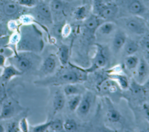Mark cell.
<instances>
[{
  "mask_svg": "<svg viewBox=\"0 0 149 132\" xmlns=\"http://www.w3.org/2000/svg\"><path fill=\"white\" fill-rule=\"evenodd\" d=\"M65 98L63 95L59 92H56L53 99V107L55 113L61 110L64 106Z\"/></svg>",
  "mask_w": 149,
  "mask_h": 132,
  "instance_id": "obj_14",
  "label": "cell"
},
{
  "mask_svg": "<svg viewBox=\"0 0 149 132\" xmlns=\"http://www.w3.org/2000/svg\"><path fill=\"white\" fill-rule=\"evenodd\" d=\"M20 21L24 24H30L32 22V18L29 15H23L20 18Z\"/></svg>",
  "mask_w": 149,
  "mask_h": 132,
  "instance_id": "obj_35",
  "label": "cell"
},
{
  "mask_svg": "<svg viewBox=\"0 0 149 132\" xmlns=\"http://www.w3.org/2000/svg\"><path fill=\"white\" fill-rule=\"evenodd\" d=\"M36 11L37 15L43 20L47 22H52V13L49 5L45 3L41 2L36 5Z\"/></svg>",
  "mask_w": 149,
  "mask_h": 132,
  "instance_id": "obj_6",
  "label": "cell"
},
{
  "mask_svg": "<svg viewBox=\"0 0 149 132\" xmlns=\"http://www.w3.org/2000/svg\"><path fill=\"white\" fill-rule=\"evenodd\" d=\"M19 5L26 7H33L37 4V0H17Z\"/></svg>",
  "mask_w": 149,
  "mask_h": 132,
  "instance_id": "obj_29",
  "label": "cell"
},
{
  "mask_svg": "<svg viewBox=\"0 0 149 132\" xmlns=\"http://www.w3.org/2000/svg\"><path fill=\"white\" fill-rule=\"evenodd\" d=\"M53 131H60L63 130V122L60 119H55V120H52L51 125L49 127Z\"/></svg>",
  "mask_w": 149,
  "mask_h": 132,
  "instance_id": "obj_27",
  "label": "cell"
},
{
  "mask_svg": "<svg viewBox=\"0 0 149 132\" xmlns=\"http://www.w3.org/2000/svg\"><path fill=\"white\" fill-rule=\"evenodd\" d=\"M86 16V9L84 6H81L77 8L75 12V17L78 20H82Z\"/></svg>",
  "mask_w": 149,
  "mask_h": 132,
  "instance_id": "obj_30",
  "label": "cell"
},
{
  "mask_svg": "<svg viewBox=\"0 0 149 132\" xmlns=\"http://www.w3.org/2000/svg\"><path fill=\"white\" fill-rule=\"evenodd\" d=\"M7 35V30L5 25L0 23V38Z\"/></svg>",
  "mask_w": 149,
  "mask_h": 132,
  "instance_id": "obj_36",
  "label": "cell"
},
{
  "mask_svg": "<svg viewBox=\"0 0 149 132\" xmlns=\"http://www.w3.org/2000/svg\"><path fill=\"white\" fill-rule=\"evenodd\" d=\"M20 36L17 33L13 34L9 38V43L12 45H16L20 40Z\"/></svg>",
  "mask_w": 149,
  "mask_h": 132,
  "instance_id": "obj_32",
  "label": "cell"
},
{
  "mask_svg": "<svg viewBox=\"0 0 149 132\" xmlns=\"http://www.w3.org/2000/svg\"><path fill=\"white\" fill-rule=\"evenodd\" d=\"M20 130L19 127V124L15 122H12L9 123L8 126L7 131L9 132H16Z\"/></svg>",
  "mask_w": 149,
  "mask_h": 132,
  "instance_id": "obj_33",
  "label": "cell"
},
{
  "mask_svg": "<svg viewBox=\"0 0 149 132\" xmlns=\"http://www.w3.org/2000/svg\"><path fill=\"white\" fill-rule=\"evenodd\" d=\"M128 10L133 15H139L144 11V7L139 0H131L128 5Z\"/></svg>",
  "mask_w": 149,
  "mask_h": 132,
  "instance_id": "obj_12",
  "label": "cell"
},
{
  "mask_svg": "<svg viewBox=\"0 0 149 132\" xmlns=\"http://www.w3.org/2000/svg\"><path fill=\"white\" fill-rule=\"evenodd\" d=\"M19 127L20 130L22 131L27 132L29 131V124L26 117H23L20 120L19 123Z\"/></svg>",
  "mask_w": 149,
  "mask_h": 132,
  "instance_id": "obj_31",
  "label": "cell"
},
{
  "mask_svg": "<svg viewBox=\"0 0 149 132\" xmlns=\"http://www.w3.org/2000/svg\"><path fill=\"white\" fill-rule=\"evenodd\" d=\"M148 36L147 37H145L141 41V44H142V46L144 48V49H146L147 51L148 50V46H149V44H148Z\"/></svg>",
  "mask_w": 149,
  "mask_h": 132,
  "instance_id": "obj_37",
  "label": "cell"
},
{
  "mask_svg": "<svg viewBox=\"0 0 149 132\" xmlns=\"http://www.w3.org/2000/svg\"><path fill=\"white\" fill-rule=\"evenodd\" d=\"M120 114L114 108H110L107 113L108 120L112 123H116L120 120Z\"/></svg>",
  "mask_w": 149,
  "mask_h": 132,
  "instance_id": "obj_21",
  "label": "cell"
},
{
  "mask_svg": "<svg viewBox=\"0 0 149 132\" xmlns=\"http://www.w3.org/2000/svg\"><path fill=\"white\" fill-rule=\"evenodd\" d=\"M3 131H5V128L3 126V125L0 123V132H3Z\"/></svg>",
  "mask_w": 149,
  "mask_h": 132,
  "instance_id": "obj_40",
  "label": "cell"
},
{
  "mask_svg": "<svg viewBox=\"0 0 149 132\" xmlns=\"http://www.w3.org/2000/svg\"><path fill=\"white\" fill-rule=\"evenodd\" d=\"M63 129L68 131H73L77 130V124L73 119H68L63 123Z\"/></svg>",
  "mask_w": 149,
  "mask_h": 132,
  "instance_id": "obj_26",
  "label": "cell"
},
{
  "mask_svg": "<svg viewBox=\"0 0 149 132\" xmlns=\"http://www.w3.org/2000/svg\"><path fill=\"white\" fill-rule=\"evenodd\" d=\"M118 11V6L114 4H101L98 5L97 13L100 17L104 19H109L114 17Z\"/></svg>",
  "mask_w": 149,
  "mask_h": 132,
  "instance_id": "obj_2",
  "label": "cell"
},
{
  "mask_svg": "<svg viewBox=\"0 0 149 132\" xmlns=\"http://www.w3.org/2000/svg\"><path fill=\"white\" fill-rule=\"evenodd\" d=\"M70 33V26L68 25H65L62 27L61 29V34L63 37H67L69 35Z\"/></svg>",
  "mask_w": 149,
  "mask_h": 132,
  "instance_id": "obj_34",
  "label": "cell"
},
{
  "mask_svg": "<svg viewBox=\"0 0 149 132\" xmlns=\"http://www.w3.org/2000/svg\"><path fill=\"white\" fill-rule=\"evenodd\" d=\"M125 65L129 70L135 68L139 63V59L135 55H128L125 60Z\"/></svg>",
  "mask_w": 149,
  "mask_h": 132,
  "instance_id": "obj_23",
  "label": "cell"
},
{
  "mask_svg": "<svg viewBox=\"0 0 149 132\" xmlns=\"http://www.w3.org/2000/svg\"><path fill=\"white\" fill-rule=\"evenodd\" d=\"M125 51L126 54L128 55H132L134 53H136L138 48L139 45L137 42L134 40H129L126 41L125 44Z\"/></svg>",
  "mask_w": 149,
  "mask_h": 132,
  "instance_id": "obj_19",
  "label": "cell"
},
{
  "mask_svg": "<svg viewBox=\"0 0 149 132\" xmlns=\"http://www.w3.org/2000/svg\"><path fill=\"white\" fill-rule=\"evenodd\" d=\"M3 91L0 88V100L2 98V96H3Z\"/></svg>",
  "mask_w": 149,
  "mask_h": 132,
  "instance_id": "obj_41",
  "label": "cell"
},
{
  "mask_svg": "<svg viewBox=\"0 0 149 132\" xmlns=\"http://www.w3.org/2000/svg\"><path fill=\"white\" fill-rule=\"evenodd\" d=\"M12 63L17 69L22 72L29 70L31 67V61L26 57L16 55L12 59Z\"/></svg>",
  "mask_w": 149,
  "mask_h": 132,
  "instance_id": "obj_3",
  "label": "cell"
},
{
  "mask_svg": "<svg viewBox=\"0 0 149 132\" xmlns=\"http://www.w3.org/2000/svg\"><path fill=\"white\" fill-rule=\"evenodd\" d=\"M23 73V72L19 71L13 65H9L3 67V70L1 76L3 81L7 82L13 77L21 75Z\"/></svg>",
  "mask_w": 149,
  "mask_h": 132,
  "instance_id": "obj_5",
  "label": "cell"
},
{
  "mask_svg": "<svg viewBox=\"0 0 149 132\" xmlns=\"http://www.w3.org/2000/svg\"><path fill=\"white\" fill-rule=\"evenodd\" d=\"M56 62L55 59L51 56L48 57L44 61L43 64L44 71L45 73L52 72L55 68Z\"/></svg>",
  "mask_w": 149,
  "mask_h": 132,
  "instance_id": "obj_20",
  "label": "cell"
},
{
  "mask_svg": "<svg viewBox=\"0 0 149 132\" xmlns=\"http://www.w3.org/2000/svg\"><path fill=\"white\" fill-rule=\"evenodd\" d=\"M15 113V107L10 102L3 103L1 113L0 120L8 119L12 117Z\"/></svg>",
  "mask_w": 149,
  "mask_h": 132,
  "instance_id": "obj_8",
  "label": "cell"
},
{
  "mask_svg": "<svg viewBox=\"0 0 149 132\" xmlns=\"http://www.w3.org/2000/svg\"><path fill=\"white\" fill-rule=\"evenodd\" d=\"M126 35L121 31L118 30L115 34L112 41L113 47L115 50H120L125 44L126 41Z\"/></svg>",
  "mask_w": 149,
  "mask_h": 132,
  "instance_id": "obj_7",
  "label": "cell"
},
{
  "mask_svg": "<svg viewBox=\"0 0 149 132\" xmlns=\"http://www.w3.org/2000/svg\"><path fill=\"white\" fill-rule=\"evenodd\" d=\"M51 121H48L47 123H43L42 124H39L37 126H36L34 127H33V131L34 132H44L47 129L49 128L51 123Z\"/></svg>",
  "mask_w": 149,
  "mask_h": 132,
  "instance_id": "obj_28",
  "label": "cell"
},
{
  "mask_svg": "<svg viewBox=\"0 0 149 132\" xmlns=\"http://www.w3.org/2000/svg\"><path fill=\"white\" fill-rule=\"evenodd\" d=\"M127 29L133 33L137 34H144L147 30L145 22L138 18L131 17L126 19L125 22Z\"/></svg>",
  "mask_w": 149,
  "mask_h": 132,
  "instance_id": "obj_1",
  "label": "cell"
},
{
  "mask_svg": "<svg viewBox=\"0 0 149 132\" xmlns=\"http://www.w3.org/2000/svg\"><path fill=\"white\" fill-rule=\"evenodd\" d=\"M111 78L117 82L118 84L122 89H126L129 86V82L126 76L119 74H112Z\"/></svg>",
  "mask_w": 149,
  "mask_h": 132,
  "instance_id": "obj_18",
  "label": "cell"
},
{
  "mask_svg": "<svg viewBox=\"0 0 149 132\" xmlns=\"http://www.w3.org/2000/svg\"><path fill=\"white\" fill-rule=\"evenodd\" d=\"M49 6L51 12L59 13L63 11V3L62 0H51Z\"/></svg>",
  "mask_w": 149,
  "mask_h": 132,
  "instance_id": "obj_22",
  "label": "cell"
},
{
  "mask_svg": "<svg viewBox=\"0 0 149 132\" xmlns=\"http://www.w3.org/2000/svg\"><path fill=\"white\" fill-rule=\"evenodd\" d=\"M91 103L92 95L91 93L87 92L83 96V98H81L80 102L77 109V112L82 116L86 115L90 109Z\"/></svg>",
  "mask_w": 149,
  "mask_h": 132,
  "instance_id": "obj_4",
  "label": "cell"
},
{
  "mask_svg": "<svg viewBox=\"0 0 149 132\" xmlns=\"http://www.w3.org/2000/svg\"><path fill=\"white\" fill-rule=\"evenodd\" d=\"M95 65L98 67H102L106 64V58L103 53V49L98 46L97 54L94 57Z\"/></svg>",
  "mask_w": 149,
  "mask_h": 132,
  "instance_id": "obj_16",
  "label": "cell"
},
{
  "mask_svg": "<svg viewBox=\"0 0 149 132\" xmlns=\"http://www.w3.org/2000/svg\"><path fill=\"white\" fill-rule=\"evenodd\" d=\"M99 32L104 35L111 34L115 29V25L112 22H103L97 28Z\"/></svg>",
  "mask_w": 149,
  "mask_h": 132,
  "instance_id": "obj_17",
  "label": "cell"
},
{
  "mask_svg": "<svg viewBox=\"0 0 149 132\" xmlns=\"http://www.w3.org/2000/svg\"><path fill=\"white\" fill-rule=\"evenodd\" d=\"M8 28L11 30H14L17 28V24L13 20H10L8 22Z\"/></svg>",
  "mask_w": 149,
  "mask_h": 132,
  "instance_id": "obj_38",
  "label": "cell"
},
{
  "mask_svg": "<svg viewBox=\"0 0 149 132\" xmlns=\"http://www.w3.org/2000/svg\"><path fill=\"white\" fill-rule=\"evenodd\" d=\"M103 23L102 18H100L95 15L90 16L85 22L86 27L90 31H95L98 26Z\"/></svg>",
  "mask_w": 149,
  "mask_h": 132,
  "instance_id": "obj_10",
  "label": "cell"
},
{
  "mask_svg": "<svg viewBox=\"0 0 149 132\" xmlns=\"http://www.w3.org/2000/svg\"><path fill=\"white\" fill-rule=\"evenodd\" d=\"M148 65L145 60L141 59L140 62L138 63V68L137 70V78L139 82L143 81L146 79L148 74Z\"/></svg>",
  "mask_w": 149,
  "mask_h": 132,
  "instance_id": "obj_11",
  "label": "cell"
},
{
  "mask_svg": "<svg viewBox=\"0 0 149 132\" xmlns=\"http://www.w3.org/2000/svg\"><path fill=\"white\" fill-rule=\"evenodd\" d=\"M63 91L65 95L68 96H71V95H78L79 93L80 89L76 85H72V84H68L65 86L63 89Z\"/></svg>",
  "mask_w": 149,
  "mask_h": 132,
  "instance_id": "obj_25",
  "label": "cell"
},
{
  "mask_svg": "<svg viewBox=\"0 0 149 132\" xmlns=\"http://www.w3.org/2000/svg\"><path fill=\"white\" fill-rule=\"evenodd\" d=\"M3 11L4 13L9 16L15 15L19 11V5L15 2L8 1L5 4Z\"/></svg>",
  "mask_w": 149,
  "mask_h": 132,
  "instance_id": "obj_9",
  "label": "cell"
},
{
  "mask_svg": "<svg viewBox=\"0 0 149 132\" xmlns=\"http://www.w3.org/2000/svg\"><path fill=\"white\" fill-rule=\"evenodd\" d=\"M58 57L61 63L65 65L67 64L69 57V50L67 46H61L58 50Z\"/></svg>",
  "mask_w": 149,
  "mask_h": 132,
  "instance_id": "obj_15",
  "label": "cell"
},
{
  "mask_svg": "<svg viewBox=\"0 0 149 132\" xmlns=\"http://www.w3.org/2000/svg\"><path fill=\"white\" fill-rule=\"evenodd\" d=\"M81 99V97L80 95H75L73 98H72L68 102V107L69 110L72 112L76 110L79 106Z\"/></svg>",
  "mask_w": 149,
  "mask_h": 132,
  "instance_id": "obj_24",
  "label": "cell"
},
{
  "mask_svg": "<svg viewBox=\"0 0 149 132\" xmlns=\"http://www.w3.org/2000/svg\"><path fill=\"white\" fill-rule=\"evenodd\" d=\"M78 74L74 71H69L62 75L59 78L58 81L63 82L74 83L79 80Z\"/></svg>",
  "mask_w": 149,
  "mask_h": 132,
  "instance_id": "obj_13",
  "label": "cell"
},
{
  "mask_svg": "<svg viewBox=\"0 0 149 132\" xmlns=\"http://www.w3.org/2000/svg\"><path fill=\"white\" fill-rule=\"evenodd\" d=\"M6 58L4 55L0 54V68H3L5 67Z\"/></svg>",
  "mask_w": 149,
  "mask_h": 132,
  "instance_id": "obj_39",
  "label": "cell"
}]
</instances>
